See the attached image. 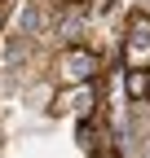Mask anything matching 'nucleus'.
<instances>
[{"instance_id": "1a4fd4ad", "label": "nucleus", "mask_w": 150, "mask_h": 158, "mask_svg": "<svg viewBox=\"0 0 150 158\" xmlns=\"http://www.w3.org/2000/svg\"><path fill=\"white\" fill-rule=\"evenodd\" d=\"M0 145H5V132H0Z\"/></svg>"}, {"instance_id": "0eeeda50", "label": "nucleus", "mask_w": 150, "mask_h": 158, "mask_svg": "<svg viewBox=\"0 0 150 158\" xmlns=\"http://www.w3.org/2000/svg\"><path fill=\"white\" fill-rule=\"evenodd\" d=\"M97 158H119V154H115V149H102V154H97Z\"/></svg>"}, {"instance_id": "20e7f679", "label": "nucleus", "mask_w": 150, "mask_h": 158, "mask_svg": "<svg viewBox=\"0 0 150 158\" xmlns=\"http://www.w3.org/2000/svg\"><path fill=\"white\" fill-rule=\"evenodd\" d=\"M106 141H110V132L97 123V118H84V123H80V145H84L88 154H102V149H110Z\"/></svg>"}, {"instance_id": "6e6552de", "label": "nucleus", "mask_w": 150, "mask_h": 158, "mask_svg": "<svg viewBox=\"0 0 150 158\" xmlns=\"http://www.w3.org/2000/svg\"><path fill=\"white\" fill-rule=\"evenodd\" d=\"M62 5H84V0H62Z\"/></svg>"}, {"instance_id": "7ed1b4c3", "label": "nucleus", "mask_w": 150, "mask_h": 158, "mask_svg": "<svg viewBox=\"0 0 150 158\" xmlns=\"http://www.w3.org/2000/svg\"><path fill=\"white\" fill-rule=\"evenodd\" d=\"M53 114H80V123L93 118V114H97V88H93V84H71V88H62L58 97H53Z\"/></svg>"}, {"instance_id": "423d86ee", "label": "nucleus", "mask_w": 150, "mask_h": 158, "mask_svg": "<svg viewBox=\"0 0 150 158\" xmlns=\"http://www.w3.org/2000/svg\"><path fill=\"white\" fill-rule=\"evenodd\" d=\"M5 22H9V5L0 0V27H5Z\"/></svg>"}, {"instance_id": "f03ea898", "label": "nucleus", "mask_w": 150, "mask_h": 158, "mask_svg": "<svg viewBox=\"0 0 150 158\" xmlns=\"http://www.w3.org/2000/svg\"><path fill=\"white\" fill-rule=\"evenodd\" d=\"M124 62H128V70H146V62H150V13H133L128 18Z\"/></svg>"}, {"instance_id": "39448f33", "label": "nucleus", "mask_w": 150, "mask_h": 158, "mask_svg": "<svg viewBox=\"0 0 150 158\" xmlns=\"http://www.w3.org/2000/svg\"><path fill=\"white\" fill-rule=\"evenodd\" d=\"M124 88H128V97H133V101H146V92H150V70H128Z\"/></svg>"}, {"instance_id": "f257e3e1", "label": "nucleus", "mask_w": 150, "mask_h": 158, "mask_svg": "<svg viewBox=\"0 0 150 158\" xmlns=\"http://www.w3.org/2000/svg\"><path fill=\"white\" fill-rule=\"evenodd\" d=\"M102 75V57L93 48H62L58 53V79L71 88V84H93Z\"/></svg>"}]
</instances>
